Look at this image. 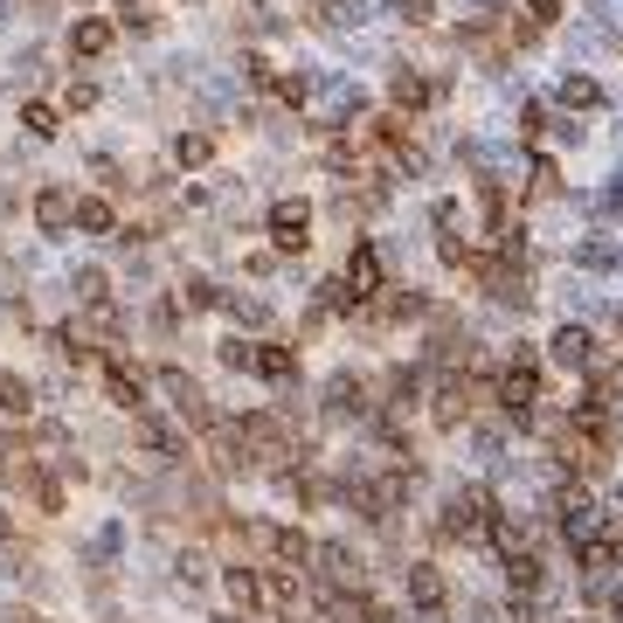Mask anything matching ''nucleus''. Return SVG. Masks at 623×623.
<instances>
[{
  "label": "nucleus",
  "mask_w": 623,
  "mask_h": 623,
  "mask_svg": "<svg viewBox=\"0 0 623 623\" xmlns=\"http://www.w3.org/2000/svg\"><path fill=\"white\" fill-rule=\"evenodd\" d=\"M236 423V437H242V450H250V464H271V471H291V458H306L298 450V437L285 423H277L271 409H242V415H229Z\"/></svg>",
  "instance_id": "obj_1"
},
{
  "label": "nucleus",
  "mask_w": 623,
  "mask_h": 623,
  "mask_svg": "<svg viewBox=\"0 0 623 623\" xmlns=\"http://www.w3.org/2000/svg\"><path fill=\"white\" fill-rule=\"evenodd\" d=\"M493 520H499V499L485 493V485H458V493L444 499V513H437V540H485L493 534Z\"/></svg>",
  "instance_id": "obj_2"
},
{
  "label": "nucleus",
  "mask_w": 623,
  "mask_h": 623,
  "mask_svg": "<svg viewBox=\"0 0 623 623\" xmlns=\"http://www.w3.org/2000/svg\"><path fill=\"white\" fill-rule=\"evenodd\" d=\"M250 547L263 555V569H277V575H306L312 569V534L306 526H285V520H257L250 526Z\"/></svg>",
  "instance_id": "obj_3"
},
{
  "label": "nucleus",
  "mask_w": 623,
  "mask_h": 623,
  "mask_svg": "<svg viewBox=\"0 0 623 623\" xmlns=\"http://www.w3.org/2000/svg\"><path fill=\"white\" fill-rule=\"evenodd\" d=\"M493 402L506 409V423H534V402H540V361H534V347H520L513 361L499 367Z\"/></svg>",
  "instance_id": "obj_4"
},
{
  "label": "nucleus",
  "mask_w": 623,
  "mask_h": 623,
  "mask_svg": "<svg viewBox=\"0 0 623 623\" xmlns=\"http://www.w3.org/2000/svg\"><path fill=\"white\" fill-rule=\"evenodd\" d=\"M153 388L166 395V409H174L180 423H195V429H215V423H222V415L208 409V395H201V382H195L187 367H174V361H166V367H153Z\"/></svg>",
  "instance_id": "obj_5"
},
{
  "label": "nucleus",
  "mask_w": 623,
  "mask_h": 623,
  "mask_svg": "<svg viewBox=\"0 0 623 623\" xmlns=\"http://www.w3.org/2000/svg\"><path fill=\"white\" fill-rule=\"evenodd\" d=\"M263 236H271L277 257H298V250L312 242V201H306V195H277L271 215H263Z\"/></svg>",
  "instance_id": "obj_6"
},
{
  "label": "nucleus",
  "mask_w": 623,
  "mask_h": 623,
  "mask_svg": "<svg viewBox=\"0 0 623 623\" xmlns=\"http://www.w3.org/2000/svg\"><path fill=\"white\" fill-rule=\"evenodd\" d=\"M339 285H347V298H353V312H361L367 298H382V285H388V271H382V250H374L367 236H353V250H347V263H339Z\"/></svg>",
  "instance_id": "obj_7"
},
{
  "label": "nucleus",
  "mask_w": 623,
  "mask_h": 623,
  "mask_svg": "<svg viewBox=\"0 0 623 623\" xmlns=\"http://www.w3.org/2000/svg\"><path fill=\"white\" fill-rule=\"evenodd\" d=\"M98 382L111 395V409H125V415H139L146 409V374L125 361V353H98Z\"/></svg>",
  "instance_id": "obj_8"
},
{
  "label": "nucleus",
  "mask_w": 623,
  "mask_h": 623,
  "mask_svg": "<svg viewBox=\"0 0 623 623\" xmlns=\"http://www.w3.org/2000/svg\"><path fill=\"white\" fill-rule=\"evenodd\" d=\"M402 582H409V602H415V616H423V623H437L450 610V582H444L437 561H409Z\"/></svg>",
  "instance_id": "obj_9"
},
{
  "label": "nucleus",
  "mask_w": 623,
  "mask_h": 623,
  "mask_svg": "<svg viewBox=\"0 0 623 623\" xmlns=\"http://www.w3.org/2000/svg\"><path fill=\"white\" fill-rule=\"evenodd\" d=\"M555 526L569 534V547H575V540H589L596 526H602V513H596V499H589V485H582V478L555 493Z\"/></svg>",
  "instance_id": "obj_10"
},
{
  "label": "nucleus",
  "mask_w": 623,
  "mask_h": 623,
  "mask_svg": "<svg viewBox=\"0 0 623 623\" xmlns=\"http://www.w3.org/2000/svg\"><path fill=\"white\" fill-rule=\"evenodd\" d=\"M402 499H409V471H388V478H367V485H353V506H361V513H367L374 526H388Z\"/></svg>",
  "instance_id": "obj_11"
},
{
  "label": "nucleus",
  "mask_w": 623,
  "mask_h": 623,
  "mask_svg": "<svg viewBox=\"0 0 623 623\" xmlns=\"http://www.w3.org/2000/svg\"><path fill=\"white\" fill-rule=\"evenodd\" d=\"M471 402H478V382H471L464 367H450L444 382H437V409H429V423H437V429H458L464 415H471Z\"/></svg>",
  "instance_id": "obj_12"
},
{
  "label": "nucleus",
  "mask_w": 623,
  "mask_h": 623,
  "mask_svg": "<svg viewBox=\"0 0 623 623\" xmlns=\"http://www.w3.org/2000/svg\"><path fill=\"white\" fill-rule=\"evenodd\" d=\"M361 312H367V319H382V326H409V319H423V312H429V298L415 291V285H382V298H367Z\"/></svg>",
  "instance_id": "obj_13"
},
{
  "label": "nucleus",
  "mask_w": 623,
  "mask_h": 623,
  "mask_svg": "<svg viewBox=\"0 0 623 623\" xmlns=\"http://www.w3.org/2000/svg\"><path fill=\"white\" fill-rule=\"evenodd\" d=\"M35 229L42 236H70L77 229V195H70V187H35Z\"/></svg>",
  "instance_id": "obj_14"
},
{
  "label": "nucleus",
  "mask_w": 623,
  "mask_h": 623,
  "mask_svg": "<svg viewBox=\"0 0 623 623\" xmlns=\"http://www.w3.org/2000/svg\"><path fill=\"white\" fill-rule=\"evenodd\" d=\"M111 42H119V22H111V14H77V22H70V55H77V63L111 55Z\"/></svg>",
  "instance_id": "obj_15"
},
{
  "label": "nucleus",
  "mask_w": 623,
  "mask_h": 623,
  "mask_svg": "<svg viewBox=\"0 0 623 623\" xmlns=\"http://www.w3.org/2000/svg\"><path fill=\"white\" fill-rule=\"evenodd\" d=\"M222 589H229V602L242 616H263V569L257 561H229V569H222Z\"/></svg>",
  "instance_id": "obj_16"
},
{
  "label": "nucleus",
  "mask_w": 623,
  "mask_h": 623,
  "mask_svg": "<svg viewBox=\"0 0 623 623\" xmlns=\"http://www.w3.org/2000/svg\"><path fill=\"white\" fill-rule=\"evenodd\" d=\"M250 374H263V382H298V347H285V339H250Z\"/></svg>",
  "instance_id": "obj_17"
},
{
  "label": "nucleus",
  "mask_w": 623,
  "mask_h": 623,
  "mask_svg": "<svg viewBox=\"0 0 623 623\" xmlns=\"http://www.w3.org/2000/svg\"><path fill=\"white\" fill-rule=\"evenodd\" d=\"M478 208H485V236H493V250L506 236H513V195H506V180H478Z\"/></svg>",
  "instance_id": "obj_18"
},
{
  "label": "nucleus",
  "mask_w": 623,
  "mask_h": 623,
  "mask_svg": "<svg viewBox=\"0 0 623 623\" xmlns=\"http://www.w3.org/2000/svg\"><path fill=\"white\" fill-rule=\"evenodd\" d=\"M388 104L402 111V119H415L423 104H437V84H429L423 70H395V84H388Z\"/></svg>",
  "instance_id": "obj_19"
},
{
  "label": "nucleus",
  "mask_w": 623,
  "mask_h": 623,
  "mask_svg": "<svg viewBox=\"0 0 623 623\" xmlns=\"http://www.w3.org/2000/svg\"><path fill=\"white\" fill-rule=\"evenodd\" d=\"M547 353H555L561 367H596V333H589V326H555Z\"/></svg>",
  "instance_id": "obj_20"
},
{
  "label": "nucleus",
  "mask_w": 623,
  "mask_h": 623,
  "mask_svg": "<svg viewBox=\"0 0 623 623\" xmlns=\"http://www.w3.org/2000/svg\"><path fill=\"white\" fill-rule=\"evenodd\" d=\"M215 153H222L215 132H174V166H180V174H201Z\"/></svg>",
  "instance_id": "obj_21"
},
{
  "label": "nucleus",
  "mask_w": 623,
  "mask_h": 623,
  "mask_svg": "<svg viewBox=\"0 0 623 623\" xmlns=\"http://www.w3.org/2000/svg\"><path fill=\"white\" fill-rule=\"evenodd\" d=\"M77 229L84 236H119V201L111 195H77Z\"/></svg>",
  "instance_id": "obj_22"
},
{
  "label": "nucleus",
  "mask_w": 623,
  "mask_h": 623,
  "mask_svg": "<svg viewBox=\"0 0 623 623\" xmlns=\"http://www.w3.org/2000/svg\"><path fill=\"white\" fill-rule=\"evenodd\" d=\"M14 493H22V499L35 506V513H49V520H55V513H63V478H49V471H42V464H35V471H28V478H22V485H14Z\"/></svg>",
  "instance_id": "obj_23"
},
{
  "label": "nucleus",
  "mask_w": 623,
  "mask_h": 623,
  "mask_svg": "<svg viewBox=\"0 0 623 623\" xmlns=\"http://www.w3.org/2000/svg\"><path fill=\"white\" fill-rule=\"evenodd\" d=\"M326 610H333L339 623H395V610H388V602H374L367 589H361V596H326Z\"/></svg>",
  "instance_id": "obj_24"
},
{
  "label": "nucleus",
  "mask_w": 623,
  "mask_h": 623,
  "mask_svg": "<svg viewBox=\"0 0 623 623\" xmlns=\"http://www.w3.org/2000/svg\"><path fill=\"white\" fill-rule=\"evenodd\" d=\"M35 464H42V458H35V444H28V437H0V485H8V493L28 478Z\"/></svg>",
  "instance_id": "obj_25"
},
{
  "label": "nucleus",
  "mask_w": 623,
  "mask_h": 623,
  "mask_svg": "<svg viewBox=\"0 0 623 623\" xmlns=\"http://www.w3.org/2000/svg\"><path fill=\"white\" fill-rule=\"evenodd\" d=\"M326 402H333V415H367V382L361 374H339L326 388Z\"/></svg>",
  "instance_id": "obj_26"
},
{
  "label": "nucleus",
  "mask_w": 623,
  "mask_h": 623,
  "mask_svg": "<svg viewBox=\"0 0 623 623\" xmlns=\"http://www.w3.org/2000/svg\"><path fill=\"white\" fill-rule=\"evenodd\" d=\"M22 125H28V139H55V132H63V111H55L49 98H28L22 104Z\"/></svg>",
  "instance_id": "obj_27"
},
{
  "label": "nucleus",
  "mask_w": 623,
  "mask_h": 623,
  "mask_svg": "<svg viewBox=\"0 0 623 623\" xmlns=\"http://www.w3.org/2000/svg\"><path fill=\"white\" fill-rule=\"evenodd\" d=\"M569 111H602V84L596 77H561V90H555Z\"/></svg>",
  "instance_id": "obj_28"
},
{
  "label": "nucleus",
  "mask_w": 623,
  "mask_h": 623,
  "mask_svg": "<svg viewBox=\"0 0 623 623\" xmlns=\"http://www.w3.org/2000/svg\"><path fill=\"white\" fill-rule=\"evenodd\" d=\"M174 298H180L187 312H215V306H222V285H215V277H180Z\"/></svg>",
  "instance_id": "obj_29"
},
{
  "label": "nucleus",
  "mask_w": 623,
  "mask_h": 623,
  "mask_svg": "<svg viewBox=\"0 0 623 623\" xmlns=\"http://www.w3.org/2000/svg\"><path fill=\"white\" fill-rule=\"evenodd\" d=\"M132 437L153 450V458H187V444L174 437V429H160V423H132Z\"/></svg>",
  "instance_id": "obj_30"
},
{
  "label": "nucleus",
  "mask_w": 623,
  "mask_h": 623,
  "mask_svg": "<svg viewBox=\"0 0 623 623\" xmlns=\"http://www.w3.org/2000/svg\"><path fill=\"white\" fill-rule=\"evenodd\" d=\"M0 409H8V415H28V409H35V388H28L14 367H0Z\"/></svg>",
  "instance_id": "obj_31"
},
{
  "label": "nucleus",
  "mask_w": 623,
  "mask_h": 623,
  "mask_svg": "<svg viewBox=\"0 0 623 623\" xmlns=\"http://www.w3.org/2000/svg\"><path fill=\"white\" fill-rule=\"evenodd\" d=\"M271 90H277V104H291V111H306V98H312V84L306 77H285V70L271 77Z\"/></svg>",
  "instance_id": "obj_32"
},
{
  "label": "nucleus",
  "mask_w": 623,
  "mask_h": 623,
  "mask_svg": "<svg viewBox=\"0 0 623 623\" xmlns=\"http://www.w3.org/2000/svg\"><path fill=\"white\" fill-rule=\"evenodd\" d=\"M540 132H547V104H540V98H526V104H520V139H526V146H540Z\"/></svg>",
  "instance_id": "obj_33"
},
{
  "label": "nucleus",
  "mask_w": 623,
  "mask_h": 623,
  "mask_svg": "<svg viewBox=\"0 0 623 623\" xmlns=\"http://www.w3.org/2000/svg\"><path fill=\"white\" fill-rule=\"evenodd\" d=\"M534 195H540V201H555V195H561V166L547 160V153H534Z\"/></svg>",
  "instance_id": "obj_34"
},
{
  "label": "nucleus",
  "mask_w": 623,
  "mask_h": 623,
  "mask_svg": "<svg viewBox=\"0 0 623 623\" xmlns=\"http://www.w3.org/2000/svg\"><path fill=\"white\" fill-rule=\"evenodd\" d=\"M90 104H98V84H90V77H77L63 90V111H90Z\"/></svg>",
  "instance_id": "obj_35"
},
{
  "label": "nucleus",
  "mask_w": 623,
  "mask_h": 623,
  "mask_svg": "<svg viewBox=\"0 0 623 623\" xmlns=\"http://www.w3.org/2000/svg\"><path fill=\"white\" fill-rule=\"evenodd\" d=\"M319 306H326V312H353V298H347L339 277H326V285H319Z\"/></svg>",
  "instance_id": "obj_36"
},
{
  "label": "nucleus",
  "mask_w": 623,
  "mask_h": 623,
  "mask_svg": "<svg viewBox=\"0 0 623 623\" xmlns=\"http://www.w3.org/2000/svg\"><path fill=\"white\" fill-rule=\"evenodd\" d=\"M222 367H236V374H250V339H222Z\"/></svg>",
  "instance_id": "obj_37"
},
{
  "label": "nucleus",
  "mask_w": 623,
  "mask_h": 623,
  "mask_svg": "<svg viewBox=\"0 0 623 623\" xmlns=\"http://www.w3.org/2000/svg\"><path fill=\"white\" fill-rule=\"evenodd\" d=\"M561 8H569V0H526V22H534V28H547Z\"/></svg>",
  "instance_id": "obj_38"
},
{
  "label": "nucleus",
  "mask_w": 623,
  "mask_h": 623,
  "mask_svg": "<svg viewBox=\"0 0 623 623\" xmlns=\"http://www.w3.org/2000/svg\"><path fill=\"white\" fill-rule=\"evenodd\" d=\"M610 208H616V215H623V187H616V195H610Z\"/></svg>",
  "instance_id": "obj_39"
},
{
  "label": "nucleus",
  "mask_w": 623,
  "mask_h": 623,
  "mask_svg": "<svg viewBox=\"0 0 623 623\" xmlns=\"http://www.w3.org/2000/svg\"><path fill=\"white\" fill-rule=\"evenodd\" d=\"M14 623H42V616H14Z\"/></svg>",
  "instance_id": "obj_40"
}]
</instances>
